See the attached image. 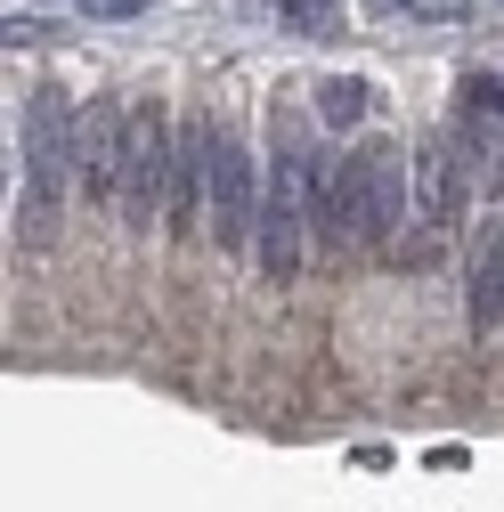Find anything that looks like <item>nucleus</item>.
<instances>
[{
	"label": "nucleus",
	"instance_id": "nucleus-5",
	"mask_svg": "<svg viewBox=\"0 0 504 512\" xmlns=\"http://www.w3.org/2000/svg\"><path fill=\"white\" fill-rule=\"evenodd\" d=\"M204 220H212V244H252V220H261V179H252V155H244V139L228 131H212V187H204Z\"/></svg>",
	"mask_w": 504,
	"mask_h": 512
},
{
	"label": "nucleus",
	"instance_id": "nucleus-3",
	"mask_svg": "<svg viewBox=\"0 0 504 512\" xmlns=\"http://www.w3.org/2000/svg\"><path fill=\"white\" fill-rule=\"evenodd\" d=\"M301 244H309V212H301V155L277 147L269 179H261V220H252V269L269 285L301 277Z\"/></svg>",
	"mask_w": 504,
	"mask_h": 512
},
{
	"label": "nucleus",
	"instance_id": "nucleus-6",
	"mask_svg": "<svg viewBox=\"0 0 504 512\" xmlns=\"http://www.w3.org/2000/svg\"><path fill=\"white\" fill-rule=\"evenodd\" d=\"M464 326L496 334L504 326V220L472 228V261H464Z\"/></svg>",
	"mask_w": 504,
	"mask_h": 512
},
{
	"label": "nucleus",
	"instance_id": "nucleus-12",
	"mask_svg": "<svg viewBox=\"0 0 504 512\" xmlns=\"http://www.w3.org/2000/svg\"><path fill=\"white\" fill-rule=\"evenodd\" d=\"M277 17H285L293 33H334V25H342V0H277Z\"/></svg>",
	"mask_w": 504,
	"mask_h": 512
},
{
	"label": "nucleus",
	"instance_id": "nucleus-7",
	"mask_svg": "<svg viewBox=\"0 0 504 512\" xmlns=\"http://www.w3.org/2000/svg\"><path fill=\"white\" fill-rule=\"evenodd\" d=\"M212 114H187L179 122V163H171V228H204V187H212Z\"/></svg>",
	"mask_w": 504,
	"mask_h": 512
},
{
	"label": "nucleus",
	"instance_id": "nucleus-15",
	"mask_svg": "<svg viewBox=\"0 0 504 512\" xmlns=\"http://www.w3.org/2000/svg\"><path fill=\"white\" fill-rule=\"evenodd\" d=\"M374 9H399V0H374Z\"/></svg>",
	"mask_w": 504,
	"mask_h": 512
},
{
	"label": "nucleus",
	"instance_id": "nucleus-11",
	"mask_svg": "<svg viewBox=\"0 0 504 512\" xmlns=\"http://www.w3.org/2000/svg\"><path fill=\"white\" fill-rule=\"evenodd\" d=\"M318 114L334 122V131H350V122L366 114V82H358V74H326V82H318Z\"/></svg>",
	"mask_w": 504,
	"mask_h": 512
},
{
	"label": "nucleus",
	"instance_id": "nucleus-8",
	"mask_svg": "<svg viewBox=\"0 0 504 512\" xmlns=\"http://www.w3.org/2000/svg\"><path fill=\"white\" fill-rule=\"evenodd\" d=\"M122 98H98L90 122H82V187H90V204H122Z\"/></svg>",
	"mask_w": 504,
	"mask_h": 512
},
{
	"label": "nucleus",
	"instance_id": "nucleus-10",
	"mask_svg": "<svg viewBox=\"0 0 504 512\" xmlns=\"http://www.w3.org/2000/svg\"><path fill=\"white\" fill-rule=\"evenodd\" d=\"M456 204H464V155H456V139H423V155H415V212L423 220H456Z\"/></svg>",
	"mask_w": 504,
	"mask_h": 512
},
{
	"label": "nucleus",
	"instance_id": "nucleus-9",
	"mask_svg": "<svg viewBox=\"0 0 504 512\" xmlns=\"http://www.w3.org/2000/svg\"><path fill=\"white\" fill-rule=\"evenodd\" d=\"M301 212H309V236L318 244H358L350 236V187H342V163L334 155H301Z\"/></svg>",
	"mask_w": 504,
	"mask_h": 512
},
{
	"label": "nucleus",
	"instance_id": "nucleus-14",
	"mask_svg": "<svg viewBox=\"0 0 504 512\" xmlns=\"http://www.w3.org/2000/svg\"><path fill=\"white\" fill-rule=\"evenodd\" d=\"M82 9H90V17H147L155 0H82Z\"/></svg>",
	"mask_w": 504,
	"mask_h": 512
},
{
	"label": "nucleus",
	"instance_id": "nucleus-1",
	"mask_svg": "<svg viewBox=\"0 0 504 512\" xmlns=\"http://www.w3.org/2000/svg\"><path fill=\"white\" fill-rule=\"evenodd\" d=\"M25 236L41 244L57 228V212H66V187L82 179V114L66 90H33L25 106Z\"/></svg>",
	"mask_w": 504,
	"mask_h": 512
},
{
	"label": "nucleus",
	"instance_id": "nucleus-13",
	"mask_svg": "<svg viewBox=\"0 0 504 512\" xmlns=\"http://www.w3.org/2000/svg\"><path fill=\"white\" fill-rule=\"evenodd\" d=\"M480 9V0H407V17H423V25H464Z\"/></svg>",
	"mask_w": 504,
	"mask_h": 512
},
{
	"label": "nucleus",
	"instance_id": "nucleus-2",
	"mask_svg": "<svg viewBox=\"0 0 504 512\" xmlns=\"http://www.w3.org/2000/svg\"><path fill=\"white\" fill-rule=\"evenodd\" d=\"M171 163H179V131L171 114L147 98L122 114V228H147V220H171Z\"/></svg>",
	"mask_w": 504,
	"mask_h": 512
},
{
	"label": "nucleus",
	"instance_id": "nucleus-4",
	"mask_svg": "<svg viewBox=\"0 0 504 512\" xmlns=\"http://www.w3.org/2000/svg\"><path fill=\"white\" fill-rule=\"evenodd\" d=\"M342 187H350V236L358 244H391L399 220H407V155L391 139H366L342 163Z\"/></svg>",
	"mask_w": 504,
	"mask_h": 512
}]
</instances>
